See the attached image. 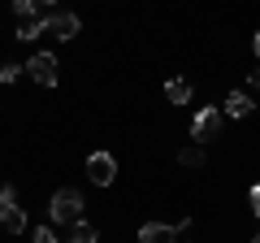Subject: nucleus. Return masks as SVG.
Here are the masks:
<instances>
[{"label": "nucleus", "instance_id": "8", "mask_svg": "<svg viewBox=\"0 0 260 243\" xmlns=\"http://www.w3.org/2000/svg\"><path fill=\"white\" fill-rule=\"evenodd\" d=\"M251 109H256V104H251V96H247V92H230V96H225V104H221L225 117H247Z\"/></svg>", "mask_w": 260, "mask_h": 243}, {"label": "nucleus", "instance_id": "7", "mask_svg": "<svg viewBox=\"0 0 260 243\" xmlns=\"http://www.w3.org/2000/svg\"><path fill=\"white\" fill-rule=\"evenodd\" d=\"M0 226H5L9 234H22V230H26V208H22L18 200L5 204V208H0Z\"/></svg>", "mask_w": 260, "mask_h": 243}, {"label": "nucleus", "instance_id": "15", "mask_svg": "<svg viewBox=\"0 0 260 243\" xmlns=\"http://www.w3.org/2000/svg\"><path fill=\"white\" fill-rule=\"evenodd\" d=\"M30 243H61V239H56V230H52V226H39V230L30 234Z\"/></svg>", "mask_w": 260, "mask_h": 243}, {"label": "nucleus", "instance_id": "4", "mask_svg": "<svg viewBox=\"0 0 260 243\" xmlns=\"http://www.w3.org/2000/svg\"><path fill=\"white\" fill-rule=\"evenodd\" d=\"M78 31H83V22H78V13H65V9H52V13H44V35H52V39H74Z\"/></svg>", "mask_w": 260, "mask_h": 243}, {"label": "nucleus", "instance_id": "16", "mask_svg": "<svg viewBox=\"0 0 260 243\" xmlns=\"http://www.w3.org/2000/svg\"><path fill=\"white\" fill-rule=\"evenodd\" d=\"M13 200H18V191H13V183H0V208H5V204H13Z\"/></svg>", "mask_w": 260, "mask_h": 243}, {"label": "nucleus", "instance_id": "10", "mask_svg": "<svg viewBox=\"0 0 260 243\" xmlns=\"http://www.w3.org/2000/svg\"><path fill=\"white\" fill-rule=\"evenodd\" d=\"M9 9L18 13V22H26V18H39V13H44V9H39V0H9Z\"/></svg>", "mask_w": 260, "mask_h": 243}, {"label": "nucleus", "instance_id": "12", "mask_svg": "<svg viewBox=\"0 0 260 243\" xmlns=\"http://www.w3.org/2000/svg\"><path fill=\"white\" fill-rule=\"evenodd\" d=\"M70 243H100V234H95L91 222H74V234H70Z\"/></svg>", "mask_w": 260, "mask_h": 243}, {"label": "nucleus", "instance_id": "20", "mask_svg": "<svg viewBox=\"0 0 260 243\" xmlns=\"http://www.w3.org/2000/svg\"><path fill=\"white\" fill-rule=\"evenodd\" d=\"M251 48H256V56H260V31H256V35H251Z\"/></svg>", "mask_w": 260, "mask_h": 243}, {"label": "nucleus", "instance_id": "17", "mask_svg": "<svg viewBox=\"0 0 260 243\" xmlns=\"http://www.w3.org/2000/svg\"><path fill=\"white\" fill-rule=\"evenodd\" d=\"M251 213L260 217V183H256V187H251Z\"/></svg>", "mask_w": 260, "mask_h": 243}, {"label": "nucleus", "instance_id": "11", "mask_svg": "<svg viewBox=\"0 0 260 243\" xmlns=\"http://www.w3.org/2000/svg\"><path fill=\"white\" fill-rule=\"evenodd\" d=\"M44 35V18H26V22H18V39L26 44V39H39Z\"/></svg>", "mask_w": 260, "mask_h": 243}, {"label": "nucleus", "instance_id": "1", "mask_svg": "<svg viewBox=\"0 0 260 243\" xmlns=\"http://www.w3.org/2000/svg\"><path fill=\"white\" fill-rule=\"evenodd\" d=\"M48 217L52 222H83V196H78L74 187H61V191H52V200H48Z\"/></svg>", "mask_w": 260, "mask_h": 243}, {"label": "nucleus", "instance_id": "6", "mask_svg": "<svg viewBox=\"0 0 260 243\" xmlns=\"http://www.w3.org/2000/svg\"><path fill=\"white\" fill-rule=\"evenodd\" d=\"M186 217L182 222H174V226H165V222H148V226H139V243H178V234L186 230Z\"/></svg>", "mask_w": 260, "mask_h": 243}, {"label": "nucleus", "instance_id": "5", "mask_svg": "<svg viewBox=\"0 0 260 243\" xmlns=\"http://www.w3.org/2000/svg\"><path fill=\"white\" fill-rule=\"evenodd\" d=\"M87 178H91L95 187H109L113 178H117V161H113V152H91V157H87Z\"/></svg>", "mask_w": 260, "mask_h": 243}, {"label": "nucleus", "instance_id": "13", "mask_svg": "<svg viewBox=\"0 0 260 243\" xmlns=\"http://www.w3.org/2000/svg\"><path fill=\"white\" fill-rule=\"evenodd\" d=\"M178 161H182L186 169H195V165H204V148H200V143H191V148H182V152H178Z\"/></svg>", "mask_w": 260, "mask_h": 243}, {"label": "nucleus", "instance_id": "9", "mask_svg": "<svg viewBox=\"0 0 260 243\" xmlns=\"http://www.w3.org/2000/svg\"><path fill=\"white\" fill-rule=\"evenodd\" d=\"M165 100L169 104H186L191 100V83H186V78H169L165 83Z\"/></svg>", "mask_w": 260, "mask_h": 243}, {"label": "nucleus", "instance_id": "19", "mask_svg": "<svg viewBox=\"0 0 260 243\" xmlns=\"http://www.w3.org/2000/svg\"><path fill=\"white\" fill-rule=\"evenodd\" d=\"M251 87H256V92H260V70H251Z\"/></svg>", "mask_w": 260, "mask_h": 243}, {"label": "nucleus", "instance_id": "14", "mask_svg": "<svg viewBox=\"0 0 260 243\" xmlns=\"http://www.w3.org/2000/svg\"><path fill=\"white\" fill-rule=\"evenodd\" d=\"M22 70H26V66H13V61H5V66H0V83H18Z\"/></svg>", "mask_w": 260, "mask_h": 243}, {"label": "nucleus", "instance_id": "18", "mask_svg": "<svg viewBox=\"0 0 260 243\" xmlns=\"http://www.w3.org/2000/svg\"><path fill=\"white\" fill-rule=\"evenodd\" d=\"M56 5H61V0H39V9H44V13H52Z\"/></svg>", "mask_w": 260, "mask_h": 243}, {"label": "nucleus", "instance_id": "2", "mask_svg": "<svg viewBox=\"0 0 260 243\" xmlns=\"http://www.w3.org/2000/svg\"><path fill=\"white\" fill-rule=\"evenodd\" d=\"M221 126H225V113L213 109V104H204V109L195 113V122H191V139L208 143V139H217V135H221Z\"/></svg>", "mask_w": 260, "mask_h": 243}, {"label": "nucleus", "instance_id": "21", "mask_svg": "<svg viewBox=\"0 0 260 243\" xmlns=\"http://www.w3.org/2000/svg\"><path fill=\"white\" fill-rule=\"evenodd\" d=\"M251 243H260V234H256V239H251Z\"/></svg>", "mask_w": 260, "mask_h": 243}, {"label": "nucleus", "instance_id": "3", "mask_svg": "<svg viewBox=\"0 0 260 243\" xmlns=\"http://www.w3.org/2000/svg\"><path fill=\"white\" fill-rule=\"evenodd\" d=\"M26 74L35 78L39 87H56V83H61V61H56L52 52H35L26 61Z\"/></svg>", "mask_w": 260, "mask_h": 243}]
</instances>
